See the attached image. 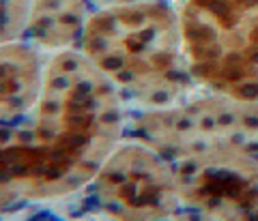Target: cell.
<instances>
[{
	"label": "cell",
	"mask_w": 258,
	"mask_h": 221,
	"mask_svg": "<svg viewBox=\"0 0 258 221\" xmlns=\"http://www.w3.org/2000/svg\"><path fill=\"white\" fill-rule=\"evenodd\" d=\"M239 95L241 97H254L256 95V86H245L243 90H239Z\"/></svg>",
	"instance_id": "cell-1"
},
{
	"label": "cell",
	"mask_w": 258,
	"mask_h": 221,
	"mask_svg": "<svg viewBox=\"0 0 258 221\" xmlns=\"http://www.w3.org/2000/svg\"><path fill=\"white\" fill-rule=\"evenodd\" d=\"M106 65H108V67H118L120 62H118L116 58H112V60H106Z\"/></svg>",
	"instance_id": "cell-2"
}]
</instances>
